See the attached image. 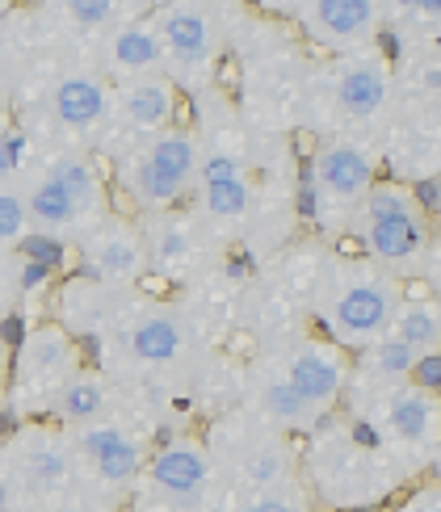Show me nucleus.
Returning <instances> with one entry per match:
<instances>
[{
	"label": "nucleus",
	"instance_id": "obj_1",
	"mask_svg": "<svg viewBox=\"0 0 441 512\" xmlns=\"http://www.w3.org/2000/svg\"><path fill=\"white\" fill-rule=\"evenodd\" d=\"M311 307L332 345L366 353L391 332L399 307H404V290H399V277L383 273L374 261L324 256L315 269Z\"/></svg>",
	"mask_w": 441,
	"mask_h": 512
},
{
	"label": "nucleus",
	"instance_id": "obj_2",
	"mask_svg": "<svg viewBox=\"0 0 441 512\" xmlns=\"http://www.w3.org/2000/svg\"><path fill=\"white\" fill-rule=\"evenodd\" d=\"M349 236L362 244L366 261H374L383 273L404 277L429 261V210L408 185L399 181H378L366 202L353 210Z\"/></svg>",
	"mask_w": 441,
	"mask_h": 512
},
{
	"label": "nucleus",
	"instance_id": "obj_3",
	"mask_svg": "<svg viewBox=\"0 0 441 512\" xmlns=\"http://www.w3.org/2000/svg\"><path fill=\"white\" fill-rule=\"evenodd\" d=\"M206 445L215 454L219 479L236 487L240 500L278 496L286 487H294V454L286 445V433L269 429L252 412H244L240 420L236 416L223 420Z\"/></svg>",
	"mask_w": 441,
	"mask_h": 512
},
{
	"label": "nucleus",
	"instance_id": "obj_4",
	"mask_svg": "<svg viewBox=\"0 0 441 512\" xmlns=\"http://www.w3.org/2000/svg\"><path fill=\"white\" fill-rule=\"evenodd\" d=\"M80 483H84V471H80L72 437L42 429V424H30V429L9 437V445H5V512H17L21 500L55 512V504L63 496H72Z\"/></svg>",
	"mask_w": 441,
	"mask_h": 512
},
{
	"label": "nucleus",
	"instance_id": "obj_5",
	"mask_svg": "<svg viewBox=\"0 0 441 512\" xmlns=\"http://www.w3.org/2000/svg\"><path fill=\"white\" fill-rule=\"evenodd\" d=\"M202 173V139L189 131H164L152 139H139L135 152L122 160V189L135 198L147 215H168L177 202L198 194Z\"/></svg>",
	"mask_w": 441,
	"mask_h": 512
},
{
	"label": "nucleus",
	"instance_id": "obj_6",
	"mask_svg": "<svg viewBox=\"0 0 441 512\" xmlns=\"http://www.w3.org/2000/svg\"><path fill=\"white\" fill-rule=\"evenodd\" d=\"M307 475L315 483L320 500L336 508L353 504H374L391 492V462L383 450L357 433H324L311 441L307 450Z\"/></svg>",
	"mask_w": 441,
	"mask_h": 512
},
{
	"label": "nucleus",
	"instance_id": "obj_7",
	"mask_svg": "<svg viewBox=\"0 0 441 512\" xmlns=\"http://www.w3.org/2000/svg\"><path fill=\"white\" fill-rule=\"evenodd\" d=\"M391 93H395L391 63L378 55L374 47L357 51V55H341V59L328 63V68L307 84L311 105H320V110L332 122H341V126H370V122H378L387 114Z\"/></svg>",
	"mask_w": 441,
	"mask_h": 512
},
{
	"label": "nucleus",
	"instance_id": "obj_8",
	"mask_svg": "<svg viewBox=\"0 0 441 512\" xmlns=\"http://www.w3.org/2000/svg\"><path fill=\"white\" fill-rule=\"evenodd\" d=\"M156 30L164 42V76L177 89L202 93L215 76L223 30L215 9L206 5H164L156 9Z\"/></svg>",
	"mask_w": 441,
	"mask_h": 512
},
{
	"label": "nucleus",
	"instance_id": "obj_9",
	"mask_svg": "<svg viewBox=\"0 0 441 512\" xmlns=\"http://www.w3.org/2000/svg\"><path fill=\"white\" fill-rule=\"evenodd\" d=\"M26 202L34 227L42 231H76L84 223H97L101 210V181L80 156H55L38 168V181L26 185Z\"/></svg>",
	"mask_w": 441,
	"mask_h": 512
},
{
	"label": "nucleus",
	"instance_id": "obj_10",
	"mask_svg": "<svg viewBox=\"0 0 441 512\" xmlns=\"http://www.w3.org/2000/svg\"><path fill=\"white\" fill-rule=\"evenodd\" d=\"M378 185V156L353 135H320L311 152V189L320 210H341L345 223Z\"/></svg>",
	"mask_w": 441,
	"mask_h": 512
},
{
	"label": "nucleus",
	"instance_id": "obj_11",
	"mask_svg": "<svg viewBox=\"0 0 441 512\" xmlns=\"http://www.w3.org/2000/svg\"><path fill=\"white\" fill-rule=\"evenodd\" d=\"M198 210L215 227H240L252 210L248 160L236 131H215L202 139V173H198Z\"/></svg>",
	"mask_w": 441,
	"mask_h": 512
},
{
	"label": "nucleus",
	"instance_id": "obj_12",
	"mask_svg": "<svg viewBox=\"0 0 441 512\" xmlns=\"http://www.w3.org/2000/svg\"><path fill=\"white\" fill-rule=\"evenodd\" d=\"M278 13L290 17L315 47L336 55L370 51L378 30L387 26V9L374 0H303V5H282Z\"/></svg>",
	"mask_w": 441,
	"mask_h": 512
},
{
	"label": "nucleus",
	"instance_id": "obj_13",
	"mask_svg": "<svg viewBox=\"0 0 441 512\" xmlns=\"http://www.w3.org/2000/svg\"><path fill=\"white\" fill-rule=\"evenodd\" d=\"M72 445H76L84 483L101 487V492H126L139 475H147V462H152L147 441L118 420H101V424H89V429H76Z\"/></svg>",
	"mask_w": 441,
	"mask_h": 512
},
{
	"label": "nucleus",
	"instance_id": "obj_14",
	"mask_svg": "<svg viewBox=\"0 0 441 512\" xmlns=\"http://www.w3.org/2000/svg\"><path fill=\"white\" fill-rule=\"evenodd\" d=\"M370 433L412 454H429L441 445V395L404 382V387L370 391Z\"/></svg>",
	"mask_w": 441,
	"mask_h": 512
},
{
	"label": "nucleus",
	"instance_id": "obj_15",
	"mask_svg": "<svg viewBox=\"0 0 441 512\" xmlns=\"http://www.w3.org/2000/svg\"><path fill=\"white\" fill-rule=\"evenodd\" d=\"M80 374L76 361V340L63 324H38L26 336H17V353H13V391H30V395H55L68 387Z\"/></svg>",
	"mask_w": 441,
	"mask_h": 512
},
{
	"label": "nucleus",
	"instance_id": "obj_16",
	"mask_svg": "<svg viewBox=\"0 0 441 512\" xmlns=\"http://www.w3.org/2000/svg\"><path fill=\"white\" fill-rule=\"evenodd\" d=\"M219 479V466H215V454H210L206 441H189V437H177L160 445L147 462V483L160 504L168 508H198L206 504L210 487Z\"/></svg>",
	"mask_w": 441,
	"mask_h": 512
},
{
	"label": "nucleus",
	"instance_id": "obj_17",
	"mask_svg": "<svg viewBox=\"0 0 441 512\" xmlns=\"http://www.w3.org/2000/svg\"><path fill=\"white\" fill-rule=\"evenodd\" d=\"M80 269L84 277L97 282H114V286H131L147 265V244H143V227L131 219L105 215L93 227H84L80 236Z\"/></svg>",
	"mask_w": 441,
	"mask_h": 512
},
{
	"label": "nucleus",
	"instance_id": "obj_18",
	"mask_svg": "<svg viewBox=\"0 0 441 512\" xmlns=\"http://www.w3.org/2000/svg\"><path fill=\"white\" fill-rule=\"evenodd\" d=\"M282 370H286V378L294 382V387H299V395L324 416L332 403L345 395L349 378H353V361H349V349L332 345L328 336L324 340L303 336L286 349Z\"/></svg>",
	"mask_w": 441,
	"mask_h": 512
},
{
	"label": "nucleus",
	"instance_id": "obj_19",
	"mask_svg": "<svg viewBox=\"0 0 441 512\" xmlns=\"http://www.w3.org/2000/svg\"><path fill=\"white\" fill-rule=\"evenodd\" d=\"M101 68L118 84L143 80V76H164V42L156 30V9L126 17L118 30L101 38Z\"/></svg>",
	"mask_w": 441,
	"mask_h": 512
},
{
	"label": "nucleus",
	"instance_id": "obj_20",
	"mask_svg": "<svg viewBox=\"0 0 441 512\" xmlns=\"http://www.w3.org/2000/svg\"><path fill=\"white\" fill-rule=\"evenodd\" d=\"M177 97L181 89L168 76H143V80L114 84V122L139 139L164 135V131H173Z\"/></svg>",
	"mask_w": 441,
	"mask_h": 512
},
{
	"label": "nucleus",
	"instance_id": "obj_21",
	"mask_svg": "<svg viewBox=\"0 0 441 512\" xmlns=\"http://www.w3.org/2000/svg\"><path fill=\"white\" fill-rule=\"evenodd\" d=\"M248 412L257 416L261 424H269V429H278V433H299V429L311 433L315 420H320V412H315L311 403L299 395V387L286 378L282 361L252 370V378H248Z\"/></svg>",
	"mask_w": 441,
	"mask_h": 512
},
{
	"label": "nucleus",
	"instance_id": "obj_22",
	"mask_svg": "<svg viewBox=\"0 0 441 512\" xmlns=\"http://www.w3.org/2000/svg\"><path fill=\"white\" fill-rule=\"evenodd\" d=\"M122 340V353L131 366H147V370H160V366H173L185 349V328L173 311L164 307H139L131 319L122 324L118 332Z\"/></svg>",
	"mask_w": 441,
	"mask_h": 512
},
{
	"label": "nucleus",
	"instance_id": "obj_23",
	"mask_svg": "<svg viewBox=\"0 0 441 512\" xmlns=\"http://www.w3.org/2000/svg\"><path fill=\"white\" fill-rule=\"evenodd\" d=\"M51 114L68 131H97L114 118V89L97 72H63L51 89Z\"/></svg>",
	"mask_w": 441,
	"mask_h": 512
},
{
	"label": "nucleus",
	"instance_id": "obj_24",
	"mask_svg": "<svg viewBox=\"0 0 441 512\" xmlns=\"http://www.w3.org/2000/svg\"><path fill=\"white\" fill-rule=\"evenodd\" d=\"M110 382L97 378V374H76L68 387H63L51 403V412L59 424H68V429H89V424H101V420H110Z\"/></svg>",
	"mask_w": 441,
	"mask_h": 512
},
{
	"label": "nucleus",
	"instance_id": "obj_25",
	"mask_svg": "<svg viewBox=\"0 0 441 512\" xmlns=\"http://www.w3.org/2000/svg\"><path fill=\"white\" fill-rule=\"evenodd\" d=\"M416 361H420L416 349H408L404 340H395V336H383L378 345H370L362 353V370H353V374L370 378V391H387V387H404V382H412Z\"/></svg>",
	"mask_w": 441,
	"mask_h": 512
},
{
	"label": "nucleus",
	"instance_id": "obj_26",
	"mask_svg": "<svg viewBox=\"0 0 441 512\" xmlns=\"http://www.w3.org/2000/svg\"><path fill=\"white\" fill-rule=\"evenodd\" d=\"M387 336L404 340L420 357L441 353V298H404Z\"/></svg>",
	"mask_w": 441,
	"mask_h": 512
},
{
	"label": "nucleus",
	"instance_id": "obj_27",
	"mask_svg": "<svg viewBox=\"0 0 441 512\" xmlns=\"http://www.w3.org/2000/svg\"><path fill=\"white\" fill-rule=\"evenodd\" d=\"M143 244H147V265L168 273V265H181L194 252V227L177 219L173 210L168 215H152L143 223Z\"/></svg>",
	"mask_w": 441,
	"mask_h": 512
},
{
	"label": "nucleus",
	"instance_id": "obj_28",
	"mask_svg": "<svg viewBox=\"0 0 441 512\" xmlns=\"http://www.w3.org/2000/svg\"><path fill=\"white\" fill-rule=\"evenodd\" d=\"M34 240V215H30V202H26V189L17 181L0 185V244L13 256L17 248H26Z\"/></svg>",
	"mask_w": 441,
	"mask_h": 512
},
{
	"label": "nucleus",
	"instance_id": "obj_29",
	"mask_svg": "<svg viewBox=\"0 0 441 512\" xmlns=\"http://www.w3.org/2000/svg\"><path fill=\"white\" fill-rule=\"evenodd\" d=\"M76 34H89V38H105L110 30H118L126 17H135L131 9H118L110 0H68V5L55 9Z\"/></svg>",
	"mask_w": 441,
	"mask_h": 512
},
{
	"label": "nucleus",
	"instance_id": "obj_30",
	"mask_svg": "<svg viewBox=\"0 0 441 512\" xmlns=\"http://www.w3.org/2000/svg\"><path fill=\"white\" fill-rule=\"evenodd\" d=\"M231 512H299V492H294V487H286V492H278V496L240 500V508H231Z\"/></svg>",
	"mask_w": 441,
	"mask_h": 512
},
{
	"label": "nucleus",
	"instance_id": "obj_31",
	"mask_svg": "<svg viewBox=\"0 0 441 512\" xmlns=\"http://www.w3.org/2000/svg\"><path fill=\"white\" fill-rule=\"evenodd\" d=\"M21 131L17 126H9L5 131V152H0V173H5V181H17L21 177Z\"/></svg>",
	"mask_w": 441,
	"mask_h": 512
},
{
	"label": "nucleus",
	"instance_id": "obj_32",
	"mask_svg": "<svg viewBox=\"0 0 441 512\" xmlns=\"http://www.w3.org/2000/svg\"><path fill=\"white\" fill-rule=\"evenodd\" d=\"M412 382H416V387H425V391H433V395H441V353L420 357Z\"/></svg>",
	"mask_w": 441,
	"mask_h": 512
},
{
	"label": "nucleus",
	"instance_id": "obj_33",
	"mask_svg": "<svg viewBox=\"0 0 441 512\" xmlns=\"http://www.w3.org/2000/svg\"><path fill=\"white\" fill-rule=\"evenodd\" d=\"M399 512H441V483L420 487L416 496H408V504L399 508Z\"/></svg>",
	"mask_w": 441,
	"mask_h": 512
},
{
	"label": "nucleus",
	"instance_id": "obj_34",
	"mask_svg": "<svg viewBox=\"0 0 441 512\" xmlns=\"http://www.w3.org/2000/svg\"><path fill=\"white\" fill-rule=\"evenodd\" d=\"M433 282L441 286V261H433Z\"/></svg>",
	"mask_w": 441,
	"mask_h": 512
},
{
	"label": "nucleus",
	"instance_id": "obj_35",
	"mask_svg": "<svg viewBox=\"0 0 441 512\" xmlns=\"http://www.w3.org/2000/svg\"><path fill=\"white\" fill-rule=\"evenodd\" d=\"M17 512H47V508H17Z\"/></svg>",
	"mask_w": 441,
	"mask_h": 512
}]
</instances>
